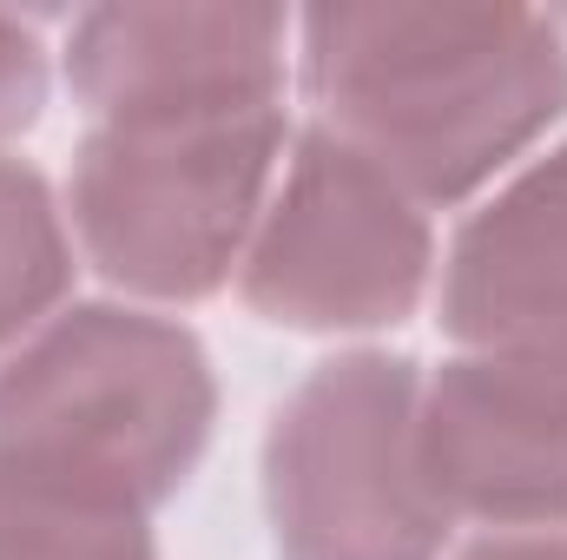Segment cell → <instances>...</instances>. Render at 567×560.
Listing matches in <instances>:
<instances>
[{
    "instance_id": "6da1fadb",
    "label": "cell",
    "mask_w": 567,
    "mask_h": 560,
    "mask_svg": "<svg viewBox=\"0 0 567 560\" xmlns=\"http://www.w3.org/2000/svg\"><path fill=\"white\" fill-rule=\"evenodd\" d=\"M310 126L455 205L508 178L567 120V33L535 7L330 0L297 20Z\"/></svg>"
},
{
    "instance_id": "8992f818",
    "label": "cell",
    "mask_w": 567,
    "mask_h": 560,
    "mask_svg": "<svg viewBox=\"0 0 567 560\" xmlns=\"http://www.w3.org/2000/svg\"><path fill=\"white\" fill-rule=\"evenodd\" d=\"M297 20L251 0H113L66 33V86L113 133L271 120Z\"/></svg>"
},
{
    "instance_id": "3957f363",
    "label": "cell",
    "mask_w": 567,
    "mask_h": 560,
    "mask_svg": "<svg viewBox=\"0 0 567 560\" xmlns=\"http://www.w3.org/2000/svg\"><path fill=\"white\" fill-rule=\"evenodd\" d=\"M423 376L390 350L317 363L265 428V515L284 560H442L423 468Z\"/></svg>"
},
{
    "instance_id": "9c48e42d",
    "label": "cell",
    "mask_w": 567,
    "mask_h": 560,
    "mask_svg": "<svg viewBox=\"0 0 567 560\" xmlns=\"http://www.w3.org/2000/svg\"><path fill=\"white\" fill-rule=\"evenodd\" d=\"M73 251L80 245L53 185L27 158H0V356L66 310Z\"/></svg>"
},
{
    "instance_id": "30bf717a",
    "label": "cell",
    "mask_w": 567,
    "mask_h": 560,
    "mask_svg": "<svg viewBox=\"0 0 567 560\" xmlns=\"http://www.w3.org/2000/svg\"><path fill=\"white\" fill-rule=\"evenodd\" d=\"M0 560H158L152 515L0 468Z\"/></svg>"
},
{
    "instance_id": "ba28073f",
    "label": "cell",
    "mask_w": 567,
    "mask_h": 560,
    "mask_svg": "<svg viewBox=\"0 0 567 560\" xmlns=\"http://www.w3.org/2000/svg\"><path fill=\"white\" fill-rule=\"evenodd\" d=\"M442 330L462 356L567 370V139L515 165L442 258Z\"/></svg>"
},
{
    "instance_id": "4fadbf2b",
    "label": "cell",
    "mask_w": 567,
    "mask_h": 560,
    "mask_svg": "<svg viewBox=\"0 0 567 560\" xmlns=\"http://www.w3.org/2000/svg\"><path fill=\"white\" fill-rule=\"evenodd\" d=\"M555 20H561V33H567V13H555Z\"/></svg>"
},
{
    "instance_id": "5b68a950",
    "label": "cell",
    "mask_w": 567,
    "mask_h": 560,
    "mask_svg": "<svg viewBox=\"0 0 567 560\" xmlns=\"http://www.w3.org/2000/svg\"><path fill=\"white\" fill-rule=\"evenodd\" d=\"M429 278V205L323 126H303L238 265L245 303L278 330L370 336L396 330L423 303Z\"/></svg>"
},
{
    "instance_id": "8fae6325",
    "label": "cell",
    "mask_w": 567,
    "mask_h": 560,
    "mask_svg": "<svg viewBox=\"0 0 567 560\" xmlns=\"http://www.w3.org/2000/svg\"><path fill=\"white\" fill-rule=\"evenodd\" d=\"M47 106V46L20 13H0V145L20 139Z\"/></svg>"
},
{
    "instance_id": "52a82bcc",
    "label": "cell",
    "mask_w": 567,
    "mask_h": 560,
    "mask_svg": "<svg viewBox=\"0 0 567 560\" xmlns=\"http://www.w3.org/2000/svg\"><path fill=\"white\" fill-rule=\"evenodd\" d=\"M423 468L449 521L567 528V370L455 356L423 376Z\"/></svg>"
},
{
    "instance_id": "7a4b0ae2",
    "label": "cell",
    "mask_w": 567,
    "mask_h": 560,
    "mask_svg": "<svg viewBox=\"0 0 567 560\" xmlns=\"http://www.w3.org/2000/svg\"><path fill=\"white\" fill-rule=\"evenodd\" d=\"M218 422L205 343L140 303H73L0 356V468L113 495L172 501Z\"/></svg>"
},
{
    "instance_id": "7c38bea8",
    "label": "cell",
    "mask_w": 567,
    "mask_h": 560,
    "mask_svg": "<svg viewBox=\"0 0 567 560\" xmlns=\"http://www.w3.org/2000/svg\"><path fill=\"white\" fill-rule=\"evenodd\" d=\"M455 560H567V528H522V535H482Z\"/></svg>"
},
{
    "instance_id": "277c9868",
    "label": "cell",
    "mask_w": 567,
    "mask_h": 560,
    "mask_svg": "<svg viewBox=\"0 0 567 560\" xmlns=\"http://www.w3.org/2000/svg\"><path fill=\"white\" fill-rule=\"evenodd\" d=\"M284 120L113 133L93 126L66 178L80 258L140 303L212 297L251 251L284 172Z\"/></svg>"
}]
</instances>
